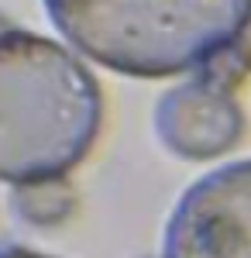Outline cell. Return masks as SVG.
<instances>
[{
    "instance_id": "1",
    "label": "cell",
    "mask_w": 251,
    "mask_h": 258,
    "mask_svg": "<svg viewBox=\"0 0 251 258\" xmlns=\"http://www.w3.org/2000/svg\"><path fill=\"white\" fill-rule=\"evenodd\" d=\"M103 93L66 45L0 24V182L66 179L97 145Z\"/></svg>"
},
{
    "instance_id": "2",
    "label": "cell",
    "mask_w": 251,
    "mask_h": 258,
    "mask_svg": "<svg viewBox=\"0 0 251 258\" xmlns=\"http://www.w3.org/2000/svg\"><path fill=\"white\" fill-rule=\"evenodd\" d=\"M45 14L86 59L135 80L200 69L231 48L251 0H41Z\"/></svg>"
},
{
    "instance_id": "3",
    "label": "cell",
    "mask_w": 251,
    "mask_h": 258,
    "mask_svg": "<svg viewBox=\"0 0 251 258\" xmlns=\"http://www.w3.org/2000/svg\"><path fill=\"white\" fill-rule=\"evenodd\" d=\"M162 258H251V159L186 186L165 220Z\"/></svg>"
},
{
    "instance_id": "4",
    "label": "cell",
    "mask_w": 251,
    "mask_h": 258,
    "mask_svg": "<svg viewBox=\"0 0 251 258\" xmlns=\"http://www.w3.org/2000/svg\"><path fill=\"white\" fill-rule=\"evenodd\" d=\"M244 110L234 90L193 73V80L169 86L155 103V135L186 162H210L227 155L244 138Z\"/></svg>"
},
{
    "instance_id": "5",
    "label": "cell",
    "mask_w": 251,
    "mask_h": 258,
    "mask_svg": "<svg viewBox=\"0 0 251 258\" xmlns=\"http://www.w3.org/2000/svg\"><path fill=\"white\" fill-rule=\"evenodd\" d=\"M11 210L31 227H58L76 210V189L69 179H48V182H31V186H14L11 193Z\"/></svg>"
},
{
    "instance_id": "6",
    "label": "cell",
    "mask_w": 251,
    "mask_h": 258,
    "mask_svg": "<svg viewBox=\"0 0 251 258\" xmlns=\"http://www.w3.org/2000/svg\"><path fill=\"white\" fill-rule=\"evenodd\" d=\"M231 48H234V55L241 59V66H244V73H251V21L244 24V31L237 35V41H234Z\"/></svg>"
},
{
    "instance_id": "7",
    "label": "cell",
    "mask_w": 251,
    "mask_h": 258,
    "mask_svg": "<svg viewBox=\"0 0 251 258\" xmlns=\"http://www.w3.org/2000/svg\"><path fill=\"white\" fill-rule=\"evenodd\" d=\"M0 258H55V255H45V251H35V248H21V244H7V248H0Z\"/></svg>"
}]
</instances>
